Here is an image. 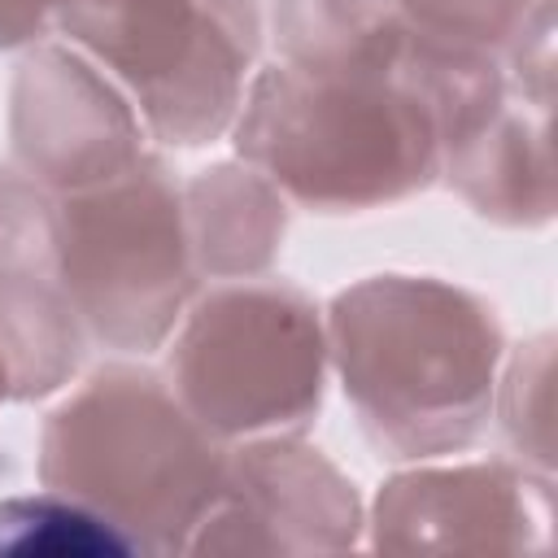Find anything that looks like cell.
Returning <instances> with one entry per match:
<instances>
[{"mask_svg":"<svg viewBox=\"0 0 558 558\" xmlns=\"http://www.w3.org/2000/svg\"><path fill=\"white\" fill-rule=\"evenodd\" d=\"M87 327L61 283L52 196L17 166H0V357L9 397L57 392L83 362Z\"/></svg>","mask_w":558,"mask_h":558,"instance_id":"30bf717a","label":"cell"},{"mask_svg":"<svg viewBox=\"0 0 558 558\" xmlns=\"http://www.w3.org/2000/svg\"><path fill=\"white\" fill-rule=\"evenodd\" d=\"M70 0H0V48H22L61 22Z\"/></svg>","mask_w":558,"mask_h":558,"instance_id":"e0dca14e","label":"cell"},{"mask_svg":"<svg viewBox=\"0 0 558 558\" xmlns=\"http://www.w3.org/2000/svg\"><path fill=\"white\" fill-rule=\"evenodd\" d=\"M61 35L140 105L153 140L201 148L231 131L262 48L257 0H70Z\"/></svg>","mask_w":558,"mask_h":558,"instance_id":"8992f818","label":"cell"},{"mask_svg":"<svg viewBox=\"0 0 558 558\" xmlns=\"http://www.w3.org/2000/svg\"><path fill=\"white\" fill-rule=\"evenodd\" d=\"M362 527L353 480L301 436H270L227 453L222 493L187 554H340Z\"/></svg>","mask_w":558,"mask_h":558,"instance_id":"52a82bcc","label":"cell"},{"mask_svg":"<svg viewBox=\"0 0 558 558\" xmlns=\"http://www.w3.org/2000/svg\"><path fill=\"white\" fill-rule=\"evenodd\" d=\"M0 401H9V366H4V357H0Z\"/></svg>","mask_w":558,"mask_h":558,"instance_id":"ac0fdd59","label":"cell"},{"mask_svg":"<svg viewBox=\"0 0 558 558\" xmlns=\"http://www.w3.org/2000/svg\"><path fill=\"white\" fill-rule=\"evenodd\" d=\"M183 222L201 279H253L288 231V196L248 161H222L183 183Z\"/></svg>","mask_w":558,"mask_h":558,"instance_id":"7c38bea8","label":"cell"},{"mask_svg":"<svg viewBox=\"0 0 558 558\" xmlns=\"http://www.w3.org/2000/svg\"><path fill=\"white\" fill-rule=\"evenodd\" d=\"M222 480L227 445L148 366L109 362L92 371L39 432V484L100 510L140 554L187 549Z\"/></svg>","mask_w":558,"mask_h":558,"instance_id":"3957f363","label":"cell"},{"mask_svg":"<svg viewBox=\"0 0 558 558\" xmlns=\"http://www.w3.org/2000/svg\"><path fill=\"white\" fill-rule=\"evenodd\" d=\"M401 26L436 48L453 52H493L523 31V22L549 0H392Z\"/></svg>","mask_w":558,"mask_h":558,"instance_id":"9a60e30c","label":"cell"},{"mask_svg":"<svg viewBox=\"0 0 558 558\" xmlns=\"http://www.w3.org/2000/svg\"><path fill=\"white\" fill-rule=\"evenodd\" d=\"M501 357L493 305L432 275H371L327 310V362L366 440L392 462L475 445Z\"/></svg>","mask_w":558,"mask_h":558,"instance_id":"7a4b0ae2","label":"cell"},{"mask_svg":"<svg viewBox=\"0 0 558 558\" xmlns=\"http://www.w3.org/2000/svg\"><path fill=\"white\" fill-rule=\"evenodd\" d=\"M506 96L493 52H453L405 26L357 61L266 65L231 122L235 153L288 201L357 214L436 183L458 144Z\"/></svg>","mask_w":558,"mask_h":558,"instance_id":"6da1fadb","label":"cell"},{"mask_svg":"<svg viewBox=\"0 0 558 558\" xmlns=\"http://www.w3.org/2000/svg\"><path fill=\"white\" fill-rule=\"evenodd\" d=\"M392 0H275V31L283 61L336 65L371 57L397 35Z\"/></svg>","mask_w":558,"mask_h":558,"instance_id":"5bb4252c","label":"cell"},{"mask_svg":"<svg viewBox=\"0 0 558 558\" xmlns=\"http://www.w3.org/2000/svg\"><path fill=\"white\" fill-rule=\"evenodd\" d=\"M166 375L218 445L301 436L323 410L327 323L288 279L218 283L183 310Z\"/></svg>","mask_w":558,"mask_h":558,"instance_id":"277c9868","label":"cell"},{"mask_svg":"<svg viewBox=\"0 0 558 558\" xmlns=\"http://www.w3.org/2000/svg\"><path fill=\"white\" fill-rule=\"evenodd\" d=\"M13 166L48 196L78 192L140 161L144 126L131 100L74 48H31L9 87Z\"/></svg>","mask_w":558,"mask_h":558,"instance_id":"9c48e42d","label":"cell"},{"mask_svg":"<svg viewBox=\"0 0 558 558\" xmlns=\"http://www.w3.org/2000/svg\"><path fill=\"white\" fill-rule=\"evenodd\" d=\"M61 283L92 340L118 353L166 344L196 296L183 183L157 153L78 192L52 196Z\"/></svg>","mask_w":558,"mask_h":558,"instance_id":"5b68a950","label":"cell"},{"mask_svg":"<svg viewBox=\"0 0 558 558\" xmlns=\"http://www.w3.org/2000/svg\"><path fill=\"white\" fill-rule=\"evenodd\" d=\"M371 545L397 554L554 549V475L519 462L414 466L375 493Z\"/></svg>","mask_w":558,"mask_h":558,"instance_id":"ba28073f","label":"cell"},{"mask_svg":"<svg viewBox=\"0 0 558 558\" xmlns=\"http://www.w3.org/2000/svg\"><path fill=\"white\" fill-rule=\"evenodd\" d=\"M549 105L506 78L501 105L445 148L440 174L480 218L501 227H545L554 218Z\"/></svg>","mask_w":558,"mask_h":558,"instance_id":"8fae6325","label":"cell"},{"mask_svg":"<svg viewBox=\"0 0 558 558\" xmlns=\"http://www.w3.org/2000/svg\"><path fill=\"white\" fill-rule=\"evenodd\" d=\"M0 554L17 558H105V554H140V545L109 523L100 510L65 497L35 493L0 501Z\"/></svg>","mask_w":558,"mask_h":558,"instance_id":"4fadbf2b","label":"cell"},{"mask_svg":"<svg viewBox=\"0 0 558 558\" xmlns=\"http://www.w3.org/2000/svg\"><path fill=\"white\" fill-rule=\"evenodd\" d=\"M549 379H554V336H536L519 344L506 366L501 392H493L501 432L519 453V466L536 475H554V440H549Z\"/></svg>","mask_w":558,"mask_h":558,"instance_id":"2e32d148","label":"cell"}]
</instances>
